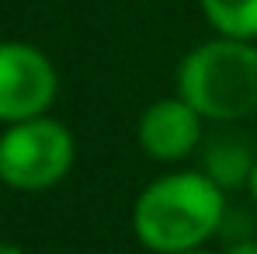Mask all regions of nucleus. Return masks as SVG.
<instances>
[{"label":"nucleus","mask_w":257,"mask_h":254,"mask_svg":"<svg viewBox=\"0 0 257 254\" xmlns=\"http://www.w3.org/2000/svg\"><path fill=\"white\" fill-rule=\"evenodd\" d=\"M128 223L153 254L198 251L226 223V192L205 171H171L136 195Z\"/></svg>","instance_id":"1"},{"label":"nucleus","mask_w":257,"mask_h":254,"mask_svg":"<svg viewBox=\"0 0 257 254\" xmlns=\"http://www.w3.org/2000/svg\"><path fill=\"white\" fill-rule=\"evenodd\" d=\"M177 94L205 122L250 119L257 112V45L226 35L195 45L177 66Z\"/></svg>","instance_id":"2"},{"label":"nucleus","mask_w":257,"mask_h":254,"mask_svg":"<svg viewBox=\"0 0 257 254\" xmlns=\"http://www.w3.org/2000/svg\"><path fill=\"white\" fill-rule=\"evenodd\" d=\"M77 160V139L59 119H25L0 132V185L14 192L56 188Z\"/></svg>","instance_id":"3"},{"label":"nucleus","mask_w":257,"mask_h":254,"mask_svg":"<svg viewBox=\"0 0 257 254\" xmlns=\"http://www.w3.org/2000/svg\"><path fill=\"white\" fill-rule=\"evenodd\" d=\"M59 94L52 59L32 42H0V122L39 119Z\"/></svg>","instance_id":"4"},{"label":"nucleus","mask_w":257,"mask_h":254,"mask_svg":"<svg viewBox=\"0 0 257 254\" xmlns=\"http://www.w3.org/2000/svg\"><path fill=\"white\" fill-rule=\"evenodd\" d=\"M202 115L181 98H160L153 105L143 108L139 122H136V143L139 150L150 157V160H160V164H177L184 157H191L205 132H202Z\"/></svg>","instance_id":"5"},{"label":"nucleus","mask_w":257,"mask_h":254,"mask_svg":"<svg viewBox=\"0 0 257 254\" xmlns=\"http://www.w3.org/2000/svg\"><path fill=\"white\" fill-rule=\"evenodd\" d=\"M254 164H257L254 143L236 129H219V132L202 139V171L222 192L247 188Z\"/></svg>","instance_id":"6"},{"label":"nucleus","mask_w":257,"mask_h":254,"mask_svg":"<svg viewBox=\"0 0 257 254\" xmlns=\"http://www.w3.org/2000/svg\"><path fill=\"white\" fill-rule=\"evenodd\" d=\"M205 21L215 35L226 39H257V0H198Z\"/></svg>","instance_id":"7"},{"label":"nucleus","mask_w":257,"mask_h":254,"mask_svg":"<svg viewBox=\"0 0 257 254\" xmlns=\"http://www.w3.org/2000/svg\"><path fill=\"white\" fill-rule=\"evenodd\" d=\"M226 254H257V237H240V240H233Z\"/></svg>","instance_id":"8"},{"label":"nucleus","mask_w":257,"mask_h":254,"mask_svg":"<svg viewBox=\"0 0 257 254\" xmlns=\"http://www.w3.org/2000/svg\"><path fill=\"white\" fill-rule=\"evenodd\" d=\"M247 192H250V199H254V206H257V164H254V171H250V181H247Z\"/></svg>","instance_id":"9"},{"label":"nucleus","mask_w":257,"mask_h":254,"mask_svg":"<svg viewBox=\"0 0 257 254\" xmlns=\"http://www.w3.org/2000/svg\"><path fill=\"white\" fill-rule=\"evenodd\" d=\"M0 254H25L18 244H11V240H0Z\"/></svg>","instance_id":"10"},{"label":"nucleus","mask_w":257,"mask_h":254,"mask_svg":"<svg viewBox=\"0 0 257 254\" xmlns=\"http://www.w3.org/2000/svg\"><path fill=\"white\" fill-rule=\"evenodd\" d=\"M184 254H212V251H205V247H198V251H184Z\"/></svg>","instance_id":"11"}]
</instances>
